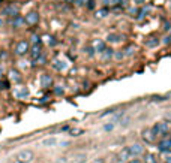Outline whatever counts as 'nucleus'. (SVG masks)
Segmentation results:
<instances>
[{
    "instance_id": "nucleus-1",
    "label": "nucleus",
    "mask_w": 171,
    "mask_h": 163,
    "mask_svg": "<svg viewBox=\"0 0 171 163\" xmlns=\"http://www.w3.org/2000/svg\"><path fill=\"white\" fill-rule=\"evenodd\" d=\"M150 129H152L155 138H165L168 135V132H170V124L165 121H159V123H155Z\"/></svg>"
},
{
    "instance_id": "nucleus-2",
    "label": "nucleus",
    "mask_w": 171,
    "mask_h": 163,
    "mask_svg": "<svg viewBox=\"0 0 171 163\" xmlns=\"http://www.w3.org/2000/svg\"><path fill=\"white\" fill-rule=\"evenodd\" d=\"M35 159V153L32 150H23L14 156V163H30Z\"/></svg>"
},
{
    "instance_id": "nucleus-3",
    "label": "nucleus",
    "mask_w": 171,
    "mask_h": 163,
    "mask_svg": "<svg viewBox=\"0 0 171 163\" xmlns=\"http://www.w3.org/2000/svg\"><path fill=\"white\" fill-rule=\"evenodd\" d=\"M158 150L161 153H168L171 150V138L170 136H165V138H161L159 142H158Z\"/></svg>"
},
{
    "instance_id": "nucleus-4",
    "label": "nucleus",
    "mask_w": 171,
    "mask_h": 163,
    "mask_svg": "<svg viewBox=\"0 0 171 163\" xmlns=\"http://www.w3.org/2000/svg\"><path fill=\"white\" fill-rule=\"evenodd\" d=\"M128 150H129V153H131V156H132V159H135L137 156H140V154L144 153V148H143L140 144H132V145H128Z\"/></svg>"
},
{
    "instance_id": "nucleus-5",
    "label": "nucleus",
    "mask_w": 171,
    "mask_h": 163,
    "mask_svg": "<svg viewBox=\"0 0 171 163\" xmlns=\"http://www.w3.org/2000/svg\"><path fill=\"white\" fill-rule=\"evenodd\" d=\"M27 51H29V42L27 41H21L17 43V46H15V54L23 55V54H26Z\"/></svg>"
},
{
    "instance_id": "nucleus-6",
    "label": "nucleus",
    "mask_w": 171,
    "mask_h": 163,
    "mask_svg": "<svg viewBox=\"0 0 171 163\" xmlns=\"http://www.w3.org/2000/svg\"><path fill=\"white\" fill-rule=\"evenodd\" d=\"M24 21H26L27 24H30V26H33V24H36V23L39 21V15H38L36 12H30L29 15H26V18H24Z\"/></svg>"
},
{
    "instance_id": "nucleus-7",
    "label": "nucleus",
    "mask_w": 171,
    "mask_h": 163,
    "mask_svg": "<svg viewBox=\"0 0 171 163\" xmlns=\"http://www.w3.org/2000/svg\"><path fill=\"white\" fill-rule=\"evenodd\" d=\"M143 139L146 141V142H153L156 138H155V135H153V132H152V129H146V130H143Z\"/></svg>"
},
{
    "instance_id": "nucleus-8",
    "label": "nucleus",
    "mask_w": 171,
    "mask_h": 163,
    "mask_svg": "<svg viewBox=\"0 0 171 163\" xmlns=\"http://www.w3.org/2000/svg\"><path fill=\"white\" fill-rule=\"evenodd\" d=\"M131 159H132V156H131V153H129L128 147L123 148V150L120 151V154H119V160H120V162H129Z\"/></svg>"
},
{
    "instance_id": "nucleus-9",
    "label": "nucleus",
    "mask_w": 171,
    "mask_h": 163,
    "mask_svg": "<svg viewBox=\"0 0 171 163\" xmlns=\"http://www.w3.org/2000/svg\"><path fill=\"white\" fill-rule=\"evenodd\" d=\"M51 84H53V78L48 74H44L42 77H41V85H42L44 88H48V87H51Z\"/></svg>"
},
{
    "instance_id": "nucleus-10",
    "label": "nucleus",
    "mask_w": 171,
    "mask_h": 163,
    "mask_svg": "<svg viewBox=\"0 0 171 163\" xmlns=\"http://www.w3.org/2000/svg\"><path fill=\"white\" fill-rule=\"evenodd\" d=\"M144 163H159V159H158L155 154L149 153V154L144 156Z\"/></svg>"
},
{
    "instance_id": "nucleus-11",
    "label": "nucleus",
    "mask_w": 171,
    "mask_h": 163,
    "mask_svg": "<svg viewBox=\"0 0 171 163\" xmlns=\"http://www.w3.org/2000/svg\"><path fill=\"white\" fill-rule=\"evenodd\" d=\"M93 46H95V49H96L98 52H104V51H105V43L102 41H95L93 42Z\"/></svg>"
},
{
    "instance_id": "nucleus-12",
    "label": "nucleus",
    "mask_w": 171,
    "mask_h": 163,
    "mask_svg": "<svg viewBox=\"0 0 171 163\" xmlns=\"http://www.w3.org/2000/svg\"><path fill=\"white\" fill-rule=\"evenodd\" d=\"M56 144H57V141L54 138H48V139H44L42 141V145H45V147H54Z\"/></svg>"
},
{
    "instance_id": "nucleus-13",
    "label": "nucleus",
    "mask_w": 171,
    "mask_h": 163,
    "mask_svg": "<svg viewBox=\"0 0 171 163\" xmlns=\"http://www.w3.org/2000/svg\"><path fill=\"white\" fill-rule=\"evenodd\" d=\"M120 38H122L120 35H114V33H113V35H108L107 41H108V42H119V41H120Z\"/></svg>"
},
{
    "instance_id": "nucleus-14",
    "label": "nucleus",
    "mask_w": 171,
    "mask_h": 163,
    "mask_svg": "<svg viewBox=\"0 0 171 163\" xmlns=\"http://www.w3.org/2000/svg\"><path fill=\"white\" fill-rule=\"evenodd\" d=\"M15 94H17V97H27V94H29V91L26 90V88H23L21 91H15Z\"/></svg>"
},
{
    "instance_id": "nucleus-15",
    "label": "nucleus",
    "mask_w": 171,
    "mask_h": 163,
    "mask_svg": "<svg viewBox=\"0 0 171 163\" xmlns=\"http://www.w3.org/2000/svg\"><path fill=\"white\" fill-rule=\"evenodd\" d=\"M20 74L17 72V71H11V78L14 80V81H20L21 80V77H18Z\"/></svg>"
},
{
    "instance_id": "nucleus-16",
    "label": "nucleus",
    "mask_w": 171,
    "mask_h": 163,
    "mask_svg": "<svg viewBox=\"0 0 171 163\" xmlns=\"http://www.w3.org/2000/svg\"><path fill=\"white\" fill-rule=\"evenodd\" d=\"M32 51H33V52H32V57H33V58H38V57L41 55V49H39V48H36V46H35Z\"/></svg>"
},
{
    "instance_id": "nucleus-17",
    "label": "nucleus",
    "mask_w": 171,
    "mask_h": 163,
    "mask_svg": "<svg viewBox=\"0 0 171 163\" xmlns=\"http://www.w3.org/2000/svg\"><path fill=\"white\" fill-rule=\"evenodd\" d=\"M5 14H17V9H14V8H8V9H5Z\"/></svg>"
},
{
    "instance_id": "nucleus-18",
    "label": "nucleus",
    "mask_w": 171,
    "mask_h": 163,
    "mask_svg": "<svg viewBox=\"0 0 171 163\" xmlns=\"http://www.w3.org/2000/svg\"><path fill=\"white\" fill-rule=\"evenodd\" d=\"M105 14H107V11L104 9V11H99V12H96V17H99V18H104V17H105Z\"/></svg>"
},
{
    "instance_id": "nucleus-19",
    "label": "nucleus",
    "mask_w": 171,
    "mask_h": 163,
    "mask_svg": "<svg viewBox=\"0 0 171 163\" xmlns=\"http://www.w3.org/2000/svg\"><path fill=\"white\" fill-rule=\"evenodd\" d=\"M21 23H23V20L17 17V20H15V23H12V24H14V26H18V24H21Z\"/></svg>"
},
{
    "instance_id": "nucleus-20",
    "label": "nucleus",
    "mask_w": 171,
    "mask_h": 163,
    "mask_svg": "<svg viewBox=\"0 0 171 163\" xmlns=\"http://www.w3.org/2000/svg\"><path fill=\"white\" fill-rule=\"evenodd\" d=\"M92 163H105V162H104V159H95Z\"/></svg>"
},
{
    "instance_id": "nucleus-21",
    "label": "nucleus",
    "mask_w": 171,
    "mask_h": 163,
    "mask_svg": "<svg viewBox=\"0 0 171 163\" xmlns=\"http://www.w3.org/2000/svg\"><path fill=\"white\" fill-rule=\"evenodd\" d=\"M126 163H141V162H140L138 159H131V160H129V162H126Z\"/></svg>"
},
{
    "instance_id": "nucleus-22",
    "label": "nucleus",
    "mask_w": 171,
    "mask_h": 163,
    "mask_svg": "<svg viewBox=\"0 0 171 163\" xmlns=\"http://www.w3.org/2000/svg\"><path fill=\"white\" fill-rule=\"evenodd\" d=\"M84 2H86V0H77V5H78V6H81V5H84Z\"/></svg>"
},
{
    "instance_id": "nucleus-23",
    "label": "nucleus",
    "mask_w": 171,
    "mask_h": 163,
    "mask_svg": "<svg viewBox=\"0 0 171 163\" xmlns=\"http://www.w3.org/2000/svg\"><path fill=\"white\" fill-rule=\"evenodd\" d=\"M165 163H171V157H167V159H165Z\"/></svg>"
},
{
    "instance_id": "nucleus-24",
    "label": "nucleus",
    "mask_w": 171,
    "mask_h": 163,
    "mask_svg": "<svg viewBox=\"0 0 171 163\" xmlns=\"http://www.w3.org/2000/svg\"><path fill=\"white\" fill-rule=\"evenodd\" d=\"M0 74H2V66H0Z\"/></svg>"
}]
</instances>
